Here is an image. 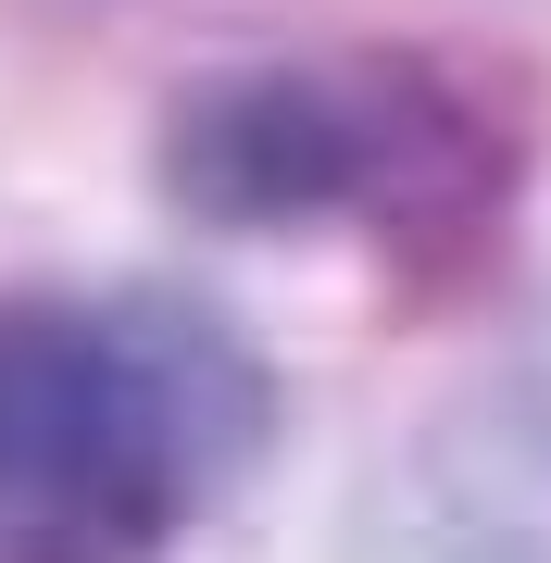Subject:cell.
I'll return each mask as SVG.
<instances>
[{
  "label": "cell",
  "instance_id": "2",
  "mask_svg": "<svg viewBox=\"0 0 551 563\" xmlns=\"http://www.w3.org/2000/svg\"><path fill=\"white\" fill-rule=\"evenodd\" d=\"M164 201L213 239L376 225L388 251H476L527 188V139L451 63H225L164 101Z\"/></svg>",
  "mask_w": 551,
  "mask_h": 563
},
{
  "label": "cell",
  "instance_id": "1",
  "mask_svg": "<svg viewBox=\"0 0 551 563\" xmlns=\"http://www.w3.org/2000/svg\"><path fill=\"white\" fill-rule=\"evenodd\" d=\"M276 439V376L188 288H0V563H164Z\"/></svg>",
  "mask_w": 551,
  "mask_h": 563
},
{
  "label": "cell",
  "instance_id": "3",
  "mask_svg": "<svg viewBox=\"0 0 551 563\" xmlns=\"http://www.w3.org/2000/svg\"><path fill=\"white\" fill-rule=\"evenodd\" d=\"M364 563H551V539H539V526H502V514L427 501V514H388L364 539Z\"/></svg>",
  "mask_w": 551,
  "mask_h": 563
}]
</instances>
